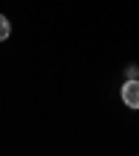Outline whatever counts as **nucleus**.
I'll return each instance as SVG.
<instances>
[{
  "mask_svg": "<svg viewBox=\"0 0 139 156\" xmlns=\"http://www.w3.org/2000/svg\"><path fill=\"white\" fill-rule=\"evenodd\" d=\"M120 95H123V103L128 109H139V78H128L120 89Z\"/></svg>",
  "mask_w": 139,
  "mask_h": 156,
  "instance_id": "1",
  "label": "nucleus"
},
{
  "mask_svg": "<svg viewBox=\"0 0 139 156\" xmlns=\"http://www.w3.org/2000/svg\"><path fill=\"white\" fill-rule=\"evenodd\" d=\"M9 36H11V23H9V17L0 14V42H3V39H9Z\"/></svg>",
  "mask_w": 139,
  "mask_h": 156,
  "instance_id": "2",
  "label": "nucleus"
},
{
  "mask_svg": "<svg viewBox=\"0 0 139 156\" xmlns=\"http://www.w3.org/2000/svg\"><path fill=\"white\" fill-rule=\"evenodd\" d=\"M128 78H139V70L136 67H128Z\"/></svg>",
  "mask_w": 139,
  "mask_h": 156,
  "instance_id": "3",
  "label": "nucleus"
}]
</instances>
